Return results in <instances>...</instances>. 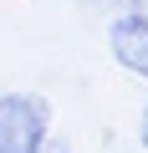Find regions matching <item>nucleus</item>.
<instances>
[{
    "instance_id": "f03ea898",
    "label": "nucleus",
    "mask_w": 148,
    "mask_h": 153,
    "mask_svg": "<svg viewBox=\"0 0 148 153\" xmlns=\"http://www.w3.org/2000/svg\"><path fill=\"white\" fill-rule=\"evenodd\" d=\"M107 51H112V61H118L128 76L148 82V10H143V5L107 21Z\"/></svg>"
},
{
    "instance_id": "39448f33",
    "label": "nucleus",
    "mask_w": 148,
    "mask_h": 153,
    "mask_svg": "<svg viewBox=\"0 0 148 153\" xmlns=\"http://www.w3.org/2000/svg\"><path fill=\"white\" fill-rule=\"evenodd\" d=\"M41 153H66V148H56V143H46V148H41Z\"/></svg>"
},
{
    "instance_id": "20e7f679",
    "label": "nucleus",
    "mask_w": 148,
    "mask_h": 153,
    "mask_svg": "<svg viewBox=\"0 0 148 153\" xmlns=\"http://www.w3.org/2000/svg\"><path fill=\"white\" fill-rule=\"evenodd\" d=\"M112 5H118V10H138V0H112Z\"/></svg>"
},
{
    "instance_id": "f257e3e1",
    "label": "nucleus",
    "mask_w": 148,
    "mask_h": 153,
    "mask_svg": "<svg viewBox=\"0 0 148 153\" xmlns=\"http://www.w3.org/2000/svg\"><path fill=\"white\" fill-rule=\"evenodd\" d=\"M51 143V107L36 92H0V153H41Z\"/></svg>"
},
{
    "instance_id": "7ed1b4c3",
    "label": "nucleus",
    "mask_w": 148,
    "mask_h": 153,
    "mask_svg": "<svg viewBox=\"0 0 148 153\" xmlns=\"http://www.w3.org/2000/svg\"><path fill=\"white\" fill-rule=\"evenodd\" d=\"M138 148L148 153V102H143V112H138Z\"/></svg>"
}]
</instances>
